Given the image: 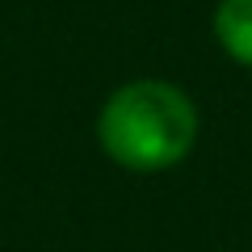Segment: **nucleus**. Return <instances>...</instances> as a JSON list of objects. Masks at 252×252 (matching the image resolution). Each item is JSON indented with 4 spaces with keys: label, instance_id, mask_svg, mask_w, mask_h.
I'll return each mask as SVG.
<instances>
[{
    "label": "nucleus",
    "instance_id": "1",
    "mask_svg": "<svg viewBox=\"0 0 252 252\" xmlns=\"http://www.w3.org/2000/svg\"><path fill=\"white\" fill-rule=\"evenodd\" d=\"M97 143L126 172H164L198 143V105L168 80H130L105 97Z\"/></svg>",
    "mask_w": 252,
    "mask_h": 252
},
{
    "label": "nucleus",
    "instance_id": "2",
    "mask_svg": "<svg viewBox=\"0 0 252 252\" xmlns=\"http://www.w3.org/2000/svg\"><path fill=\"white\" fill-rule=\"evenodd\" d=\"M215 38L240 67H252V0H219L215 4Z\"/></svg>",
    "mask_w": 252,
    "mask_h": 252
}]
</instances>
